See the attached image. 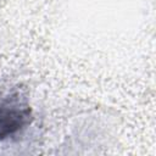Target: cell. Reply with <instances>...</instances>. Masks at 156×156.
Listing matches in <instances>:
<instances>
[{
  "label": "cell",
  "instance_id": "obj_1",
  "mask_svg": "<svg viewBox=\"0 0 156 156\" xmlns=\"http://www.w3.org/2000/svg\"><path fill=\"white\" fill-rule=\"evenodd\" d=\"M33 122L28 95L18 85L0 89V141L15 139Z\"/></svg>",
  "mask_w": 156,
  "mask_h": 156
}]
</instances>
